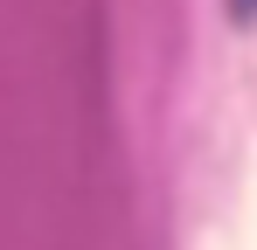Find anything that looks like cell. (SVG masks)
<instances>
[{
  "label": "cell",
  "mask_w": 257,
  "mask_h": 250,
  "mask_svg": "<svg viewBox=\"0 0 257 250\" xmlns=\"http://www.w3.org/2000/svg\"><path fill=\"white\" fill-rule=\"evenodd\" d=\"M236 7H257V0H236Z\"/></svg>",
  "instance_id": "1"
}]
</instances>
